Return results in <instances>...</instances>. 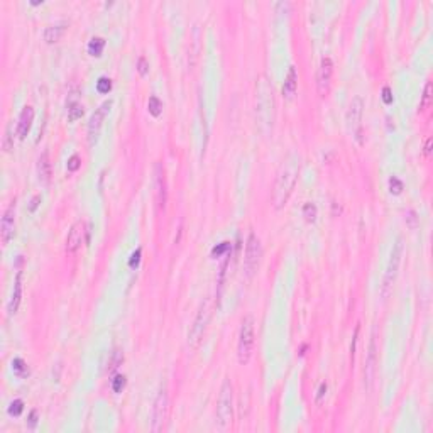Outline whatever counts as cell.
Listing matches in <instances>:
<instances>
[{"label":"cell","mask_w":433,"mask_h":433,"mask_svg":"<svg viewBox=\"0 0 433 433\" xmlns=\"http://www.w3.org/2000/svg\"><path fill=\"white\" fill-rule=\"evenodd\" d=\"M316 206L313 203H307L303 206V217L307 222H315L316 220Z\"/></svg>","instance_id":"obj_26"},{"label":"cell","mask_w":433,"mask_h":433,"mask_svg":"<svg viewBox=\"0 0 433 433\" xmlns=\"http://www.w3.org/2000/svg\"><path fill=\"white\" fill-rule=\"evenodd\" d=\"M362 109H364V100L360 97H355L349 107L347 112V124L349 129H351L352 136L360 141V136H362V125H360V118H362Z\"/></svg>","instance_id":"obj_11"},{"label":"cell","mask_w":433,"mask_h":433,"mask_svg":"<svg viewBox=\"0 0 433 433\" xmlns=\"http://www.w3.org/2000/svg\"><path fill=\"white\" fill-rule=\"evenodd\" d=\"M0 236H2V244L7 245L12 237L15 236V200L10 201L9 208L3 212L2 222H0Z\"/></svg>","instance_id":"obj_14"},{"label":"cell","mask_w":433,"mask_h":433,"mask_svg":"<svg viewBox=\"0 0 433 433\" xmlns=\"http://www.w3.org/2000/svg\"><path fill=\"white\" fill-rule=\"evenodd\" d=\"M36 422H38V413L33 411V413H31V416H29V427H31V428H34Z\"/></svg>","instance_id":"obj_40"},{"label":"cell","mask_w":433,"mask_h":433,"mask_svg":"<svg viewBox=\"0 0 433 433\" xmlns=\"http://www.w3.org/2000/svg\"><path fill=\"white\" fill-rule=\"evenodd\" d=\"M137 70H139V73H141L142 77H146V75H148V71H149V65H148V61H146V58H139V61H137Z\"/></svg>","instance_id":"obj_33"},{"label":"cell","mask_w":433,"mask_h":433,"mask_svg":"<svg viewBox=\"0 0 433 433\" xmlns=\"http://www.w3.org/2000/svg\"><path fill=\"white\" fill-rule=\"evenodd\" d=\"M430 105H432V81H427L425 90H423L422 102H420V112H425Z\"/></svg>","instance_id":"obj_23"},{"label":"cell","mask_w":433,"mask_h":433,"mask_svg":"<svg viewBox=\"0 0 433 433\" xmlns=\"http://www.w3.org/2000/svg\"><path fill=\"white\" fill-rule=\"evenodd\" d=\"M234 418V388L230 379H225L220 388V394L217 399V427L225 432Z\"/></svg>","instance_id":"obj_3"},{"label":"cell","mask_w":433,"mask_h":433,"mask_svg":"<svg viewBox=\"0 0 433 433\" xmlns=\"http://www.w3.org/2000/svg\"><path fill=\"white\" fill-rule=\"evenodd\" d=\"M12 367H14V372L17 376L29 374V371H27V365H26V362H24L22 359H14V362H12Z\"/></svg>","instance_id":"obj_28"},{"label":"cell","mask_w":433,"mask_h":433,"mask_svg":"<svg viewBox=\"0 0 433 433\" xmlns=\"http://www.w3.org/2000/svg\"><path fill=\"white\" fill-rule=\"evenodd\" d=\"M66 27H68V24H66V22L54 24V26L46 27V31H44V41L47 42V44H54V42H58L59 39L63 38V34H65Z\"/></svg>","instance_id":"obj_20"},{"label":"cell","mask_w":433,"mask_h":433,"mask_svg":"<svg viewBox=\"0 0 433 433\" xmlns=\"http://www.w3.org/2000/svg\"><path fill=\"white\" fill-rule=\"evenodd\" d=\"M110 107H112V102H110V100L103 102L102 105L98 107V110H95V114L90 117V122H88V142H90V146H95L98 142L103 120H105V115L109 114Z\"/></svg>","instance_id":"obj_10"},{"label":"cell","mask_w":433,"mask_h":433,"mask_svg":"<svg viewBox=\"0 0 433 433\" xmlns=\"http://www.w3.org/2000/svg\"><path fill=\"white\" fill-rule=\"evenodd\" d=\"M256 118L261 132L269 136L273 132L274 118H276V102H274L271 83L264 75L259 77L256 85Z\"/></svg>","instance_id":"obj_2"},{"label":"cell","mask_w":433,"mask_h":433,"mask_svg":"<svg viewBox=\"0 0 433 433\" xmlns=\"http://www.w3.org/2000/svg\"><path fill=\"white\" fill-rule=\"evenodd\" d=\"M68 171H71V173H75V171H78V169H80V166H81V159H80V156H77V154H73V156L70 157L68 159Z\"/></svg>","instance_id":"obj_30"},{"label":"cell","mask_w":433,"mask_h":433,"mask_svg":"<svg viewBox=\"0 0 433 433\" xmlns=\"http://www.w3.org/2000/svg\"><path fill=\"white\" fill-rule=\"evenodd\" d=\"M22 300V273H17V277H15V283H14V293H12V298L9 301V307H7V312L9 315H15L19 310V305H21Z\"/></svg>","instance_id":"obj_18"},{"label":"cell","mask_w":433,"mask_h":433,"mask_svg":"<svg viewBox=\"0 0 433 433\" xmlns=\"http://www.w3.org/2000/svg\"><path fill=\"white\" fill-rule=\"evenodd\" d=\"M168 416H169L168 391H166V388H161L159 394H157L156 401H154V406H153V427H151V430L161 432L162 428H164L166 422H168Z\"/></svg>","instance_id":"obj_8"},{"label":"cell","mask_w":433,"mask_h":433,"mask_svg":"<svg viewBox=\"0 0 433 433\" xmlns=\"http://www.w3.org/2000/svg\"><path fill=\"white\" fill-rule=\"evenodd\" d=\"M139 257H141V249H137V251L132 254V259H130V268H134V266L139 264Z\"/></svg>","instance_id":"obj_36"},{"label":"cell","mask_w":433,"mask_h":433,"mask_svg":"<svg viewBox=\"0 0 433 433\" xmlns=\"http://www.w3.org/2000/svg\"><path fill=\"white\" fill-rule=\"evenodd\" d=\"M227 249H229V242H222V244L218 245V247H215V249H213V251H212V256H213V257H218L222 252H224V251H227Z\"/></svg>","instance_id":"obj_34"},{"label":"cell","mask_w":433,"mask_h":433,"mask_svg":"<svg viewBox=\"0 0 433 433\" xmlns=\"http://www.w3.org/2000/svg\"><path fill=\"white\" fill-rule=\"evenodd\" d=\"M124 388H125V376H115V379L112 381L114 393H122Z\"/></svg>","instance_id":"obj_32"},{"label":"cell","mask_w":433,"mask_h":433,"mask_svg":"<svg viewBox=\"0 0 433 433\" xmlns=\"http://www.w3.org/2000/svg\"><path fill=\"white\" fill-rule=\"evenodd\" d=\"M377 330L374 328L371 335V342H369V351L367 357H365V365H364V386L365 391H371L372 383L376 377V365H377V339H376Z\"/></svg>","instance_id":"obj_9"},{"label":"cell","mask_w":433,"mask_h":433,"mask_svg":"<svg viewBox=\"0 0 433 433\" xmlns=\"http://www.w3.org/2000/svg\"><path fill=\"white\" fill-rule=\"evenodd\" d=\"M103 47H105V41H103L102 38H93L88 42V53L91 54V56H97L98 58V56H102Z\"/></svg>","instance_id":"obj_21"},{"label":"cell","mask_w":433,"mask_h":433,"mask_svg":"<svg viewBox=\"0 0 433 433\" xmlns=\"http://www.w3.org/2000/svg\"><path fill=\"white\" fill-rule=\"evenodd\" d=\"M148 109H149V114L153 115V117H159V115L162 114V102L153 95V97L149 98Z\"/></svg>","instance_id":"obj_24"},{"label":"cell","mask_w":433,"mask_h":433,"mask_svg":"<svg viewBox=\"0 0 433 433\" xmlns=\"http://www.w3.org/2000/svg\"><path fill=\"white\" fill-rule=\"evenodd\" d=\"M403 249H404L403 239H398L394 244V247H393L391 257H389L388 268H386V274H384V279H383V288H381V295H383L384 300L389 296V293H391V289H393V284H394V281H396V276H398L401 257H403Z\"/></svg>","instance_id":"obj_6"},{"label":"cell","mask_w":433,"mask_h":433,"mask_svg":"<svg viewBox=\"0 0 433 433\" xmlns=\"http://www.w3.org/2000/svg\"><path fill=\"white\" fill-rule=\"evenodd\" d=\"M300 166L301 162L298 154H288V157L281 164L273 188V205L276 210L284 208V205L288 203L300 174Z\"/></svg>","instance_id":"obj_1"},{"label":"cell","mask_w":433,"mask_h":433,"mask_svg":"<svg viewBox=\"0 0 433 433\" xmlns=\"http://www.w3.org/2000/svg\"><path fill=\"white\" fill-rule=\"evenodd\" d=\"M34 122V109L31 105L24 107L21 115H19V124H17V136L19 139H26L27 134L31 132V127Z\"/></svg>","instance_id":"obj_16"},{"label":"cell","mask_w":433,"mask_h":433,"mask_svg":"<svg viewBox=\"0 0 433 433\" xmlns=\"http://www.w3.org/2000/svg\"><path fill=\"white\" fill-rule=\"evenodd\" d=\"M85 234H86V224L83 220H78L75 222L73 225H71L70 232H68V237H66V252L70 254H75L78 251V249L81 247L83 240H85Z\"/></svg>","instance_id":"obj_13"},{"label":"cell","mask_w":433,"mask_h":433,"mask_svg":"<svg viewBox=\"0 0 433 433\" xmlns=\"http://www.w3.org/2000/svg\"><path fill=\"white\" fill-rule=\"evenodd\" d=\"M38 178H39V181H41L42 185H47V183L51 181V161H49V154H47V151H44V153L39 156Z\"/></svg>","instance_id":"obj_19"},{"label":"cell","mask_w":433,"mask_h":433,"mask_svg":"<svg viewBox=\"0 0 433 433\" xmlns=\"http://www.w3.org/2000/svg\"><path fill=\"white\" fill-rule=\"evenodd\" d=\"M332 75H333V63L328 56L321 58L318 73H316V90L320 97H327L332 85Z\"/></svg>","instance_id":"obj_12"},{"label":"cell","mask_w":433,"mask_h":433,"mask_svg":"<svg viewBox=\"0 0 433 433\" xmlns=\"http://www.w3.org/2000/svg\"><path fill=\"white\" fill-rule=\"evenodd\" d=\"M154 185H156L157 205H159L161 210H164L166 201H168V185H166L164 168H162L161 162H156V168H154Z\"/></svg>","instance_id":"obj_15"},{"label":"cell","mask_w":433,"mask_h":433,"mask_svg":"<svg viewBox=\"0 0 433 433\" xmlns=\"http://www.w3.org/2000/svg\"><path fill=\"white\" fill-rule=\"evenodd\" d=\"M325 393H327V383H321L320 384V389H318V401H321V398H323Z\"/></svg>","instance_id":"obj_39"},{"label":"cell","mask_w":433,"mask_h":433,"mask_svg":"<svg viewBox=\"0 0 433 433\" xmlns=\"http://www.w3.org/2000/svg\"><path fill=\"white\" fill-rule=\"evenodd\" d=\"M39 201H41V197L39 195H36V197L33 198V201H31V206H29V212H34L36 208H38Z\"/></svg>","instance_id":"obj_37"},{"label":"cell","mask_w":433,"mask_h":433,"mask_svg":"<svg viewBox=\"0 0 433 433\" xmlns=\"http://www.w3.org/2000/svg\"><path fill=\"white\" fill-rule=\"evenodd\" d=\"M432 142H433V139L428 137L427 139V144H425V156H427V157L432 154Z\"/></svg>","instance_id":"obj_38"},{"label":"cell","mask_w":433,"mask_h":433,"mask_svg":"<svg viewBox=\"0 0 433 433\" xmlns=\"http://www.w3.org/2000/svg\"><path fill=\"white\" fill-rule=\"evenodd\" d=\"M262 259V245L259 237L256 236L254 232L249 234L247 237V244H245V256H244V269L247 277H252L254 274L257 273L259 269Z\"/></svg>","instance_id":"obj_7"},{"label":"cell","mask_w":433,"mask_h":433,"mask_svg":"<svg viewBox=\"0 0 433 433\" xmlns=\"http://www.w3.org/2000/svg\"><path fill=\"white\" fill-rule=\"evenodd\" d=\"M389 192L393 195H401V192H403V181L398 180L396 176H393L389 180Z\"/></svg>","instance_id":"obj_29"},{"label":"cell","mask_w":433,"mask_h":433,"mask_svg":"<svg viewBox=\"0 0 433 433\" xmlns=\"http://www.w3.org/2000/svg\"><path fill=\"white\" fill-rule=\"evenodd\" d=\"M383 100L386 105H389V103L393 102V97H391V90H389V86H384L383 88Z\"/></svg>","instance_id":"obj_35"},{"label":"cell","mask_w":433,"mask_h":433,"mask_svg":"<svg viewBox=\"0 0 433 433\" xmlns=\"http://www.w3.org/2000/svg\"><path fill=\"white\" fill-rule=\"evenodd\" d=\"M14 148V136H12V124L5 127V136H3V151L9 153Z\"/></svg>","instance_id":"obj_25"},{"label":"cell","mask_w":433,"mask_h":433,"mask_svg":"<svg viewBox=\"0 0 433 433\" xmlns=\"http://www.w3.org/2000/svg\"><path fill=\"white\" fill-rule=\"evenodd\" d=\"M254 344H256V335H254V318L251 315L244 316L240 321L239 330V344H237V359L240 365H247L252 359Z\"/></svg>","instance_id":"obj_4"},{"label":"cell","mask_w":433,"mask_h":433,"mask_svg":"<svg viewBox=\"0 0 433 433\" xmlns=\"http://www.w3.org/2000/svg\"><path fill=\"white\" fill-rule=\"evenodd\" d=\"M97 90H98V93H109L110 90H112V81H110V78H105V77H102L100 80L97 81Z\"/></svg>","instance_id":"obj_27"},{"label":"cell","mask_w":433,"mask_h":433,"mask_svg":"<svg viewBox=\"0 0 433 433\" xmlns=\"http://www.w3.org/2000/svg\"><path fill=\"white\" fill-rule=\"evenodd\" d=\"M212 313H213V300L212 298H206L203 303H201L200 310H198L197 316H195L192 328H190V333H188L190 347L197 349L198 344L201 342V339H203L206 332V327H208L210 323V318H212Z\"/></svg>","instance_id":"obj_5"},{"label":"cell","mask_w":433,"mask_h":433,"mask_svg":"<svg viewBox=\"0 0 433 433\" xmlns=\"http://www.w3.org/2000/svg\"><path fill=\"white\" fill-rule=\"evenodd\" d=\"M296 90H298V73L295 66H289L284 78V85H283V97L286 100H293L296 95Z\"/></svg>","instance_id":"obj_17"},{"label":"cell","mask_w":433,"mask_h":433,"mask_svg":"<svg viewBox=\"0 0 433 433\" xmlns=\"http://www.w3.org/2000/svg\"><path fill=\"white\" fill-rule=\"evenodd\" d=\"M22 410H24V403H22V399H15V401H12V404H10V408H9V413L12 416H19L22 413Z\"/></svg>","instance_id":"obj_31"},{"label":"cell","mask_w":433,"mask_h":433,"mask_svg":"<svg viewBox=\"0 0 433 433\" xmlns=\"http://www.w3.org/2000/svg\"><path fill=\"white\" fill-rule=\"evenodd\" d=\"M83 114H85L83 105H80L78 102H70V105H68V120L70 122H75V120H78V118H81Z\"/></svg>","instance_id":"obj_22"}]
</instances>
